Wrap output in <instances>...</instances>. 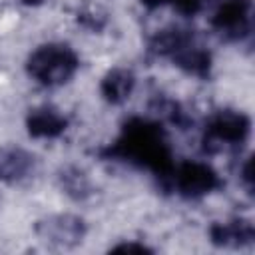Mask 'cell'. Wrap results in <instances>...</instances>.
I'll list each match as a JSON object with an SVG mask.
<instances>
[{"label": "cell", "instance_id": "6da1fadb", "mask_svg": "<svg viewBox=\"0 0 255 255\" xmlns=\"http://www.w3.org/2000/svg\"><path fill=\"white\" fill-rule=\"evenodd\" d=\"M80 68L78 54L60 42L38 46L28 58V74L34 82L46 88L64 86Z\"/></svg>", "mask_w": 255, "mask_h": 255}, {"label": "cell", "instance_id": "8992f818", "mask_svg": "<svg viewBox=\"0 0 255 255\" xmlns=\"http://www.w3.org/2000/svg\"><path fill=\"white\" fill-rule=\"evenodd\" d=\"M40 235L56 245H74L84 237V223L72 215H54L40 223Z\"/></svg>", "mask_w": 255, "mask_h": 255}, {"label": "cell", "instance_id": "5b68a950", "mask_svg": "<svg viewBox=\"0 0 255 255\" xmlns=\"http://www.w3.org/2000/svg\"><path fill=\"white\" fill-rule=\"evenodd\" d=\"M66 116L50 106L36 108L28 116V131L34 139H56L66 131Z\"/></svg>", "mask_w": 255, "mask_h": 255}, {"label": "cell", "instance_id": "30bf717a", "mask_svg": "<svg viewBox=\"0 0 255 255\" xmlns=\"http://www.w3.org/2000/svg\"><path fill=\"white\" fill-rule=\"evenodd\" d=\"M20 4H24V6H38V4H42L44 0H18Z\"/></svg>", "mask_w": 255, "mask_h": 255}, {"label": "cell", "instance_id": "52a82bcc", "mask_svg": "<svg viewBox=\"0 0 255 255\" xmlns=\"http://www.w3.org/2000/svg\"><path fill=\"white\" fill-rule=\"evenodd\" d=\"M133 88H135V76L128 68H114V70H110L102 78V84H100L102 98L106 102L114 104V106L124 104L126 100H129L131 94H133Z\"/></svg>", "mask_w": 255, "mask_h": 255}, {"label": "cell", "instance_id": "9c48e42d", "mask_svg": "<svg viewBox=\"0 0 255 255\" xmlns=\"http://www.w3.org/2000/svg\"><path fill=\"white\" fill-rule=\"evenodd\" d=\"M32 157L20 147H0V179L16 183L32 171Z\"/></svg>", "mask_w": 255, "mask_h": 255}, {"label": "cell", "instance_id": "277c9868", "mask_svg": "<svg viewBox=\"0 0 255 255\" xmlns=\"http://www.w3.org/2000/svg\"><path fill=\"white\" fill-rule=\"evenodd\" d=\"M213 30L227 40H241L251 32V0H223L211 18Z\"/></svg>", "mask_w": 255, "mask_h": 255}, {"label": "cell", "instance_id": "ba28073f", "mask_svg": "<svg viewBox=\"0 0 255 255\" xmlns=\"http://www.w3.org/2000/svg\"><path fill=\"white\" fill-rule=\"evenodd\" d=\"M211 239L223 247H241L253 241V225L245 219H229L219 221L211 227Z\"/></svg>", "mask_w": 255, "mask_h": 255}, {"label": "cell", "instance_id": "3957f363", "mask_svg": "<svg viewBox=\"0 0 255 255\" xmlns=\"http://www.w3.org/2000/svg\"><path fill=\"white\" fill-rule=\"evenodd\" d=\"M165 175H169V181L181 197L187 199H197L213 189L219 187V175L215 169L203 161H183L175 167H171Z\"/></svg>", "mask_w": 255, "mask_h": 255}, {"label": "cell", "instance_id": "7a4b0ae2", "mask_svg": "<svg viewBox=\"0 0 255 255\" xmlns=\"http://www.w3.org/2000/svg\"><path fill=\"white\" fill-rule=\"evenodd\" d=\"M249 118L237 110H221L213 114L205 126V147L209 151H227L239 147L249 137Z\"/></svg>", "mask_w": 255, "mask_h": 255}]
</instances>
